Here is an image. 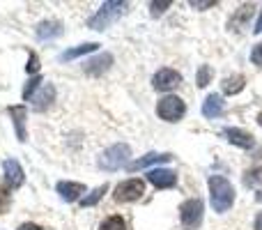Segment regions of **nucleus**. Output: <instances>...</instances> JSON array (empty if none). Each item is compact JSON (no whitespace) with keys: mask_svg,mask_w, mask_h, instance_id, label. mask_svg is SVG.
I'll return each mask as SVG.
<instances>
[{"mask_svg":"<svg viewBox=\"0 0 262 230\" xmlns=\"http://www.w3.org/2000/svg\"><path fill=\"white\" fill-rule=\"evenodd\" d=\"M39 83H41V76L37 74V76H32L30 81L26 83V88H23V101H30L32 99V95H35V90L39 88Z\"/></svg>","mask_w":262,"mask_h":230,"instance_id":"5701e85b","label":"nucleus"},{"mask_svg":"<svg viewBox=\"0 0 262 230\" xmlns=\"http://www.w3.org/2000/svg\"><path fill=\"white\" fill-rule=\"evenodd\" d=\"M58 194L64 203H74V200L81 198V194H85V186L81 182H58Z\"/></svg>","mask_w":262,"mask_h":230,"instance_id":"f8f14e48","label":"nucleus"},{"mask_svg":"<svg viewBox=\"0 0 262 230\" xmlns=\"http://www.w3.org/2000/svg\"><path fill=\"white\" fill-rule=\"evenodd\" d=\"M18 230H41L37 223H23V226H18Z\"/></svg>","mask_w":262,"mask_h":230,"instance_id":"7c9ffc66","label":"nucleus"},{"mask_svg":"<svg viewBox=\"0 0 262 230\" xmlns=\"http://www.w3.org/2000/svg\"><path fill=\"white\" fill-rule=\"evenodd\" d=\"M131 157V148L127 143H118V145H111L108 150H104L99 157V168L104 171H118L122 168L124 163L129 161Z\"/></svg>","mask_w":262,"mask_h":230,"instance_id":"7ed1b4c3","label":"nucleus"},{"mask_svg":"<svg viewBox=\"0 0 262 230\" xmlns=\"http://www.w3.org/2000/svg\"><path fill=\"white\" fill-rule=\"evenodd\" d=\"M258 124H260V127H262V113H260V115H258Z\"/></svg>","mask_w":262,"mask_h":230,"instance_id":"72a5a7b5","label":"nucleus"},{"mask_svg":"<svg viewBox=\"0 0 262 230\" xmlns=\"http://www.w3.org/2000/svg\"><path fill=\"white\" fill-rule=\"evenodd\" d=\"M170 159H172L170 154H157V152H149V154H145V157H140V159H136V161H131V163H129V171H131V173H136V171H140V168L154 166V163H168Z\"/></svg>","mask_w":262,"mask_h":230,"instance_id":"4468645a","label":"nucleus"},{"mask_svg":"<svg viewBox=\"0 0 262 230\" xmlns=\"http://www.w3.org/2000/svg\"><path fill=\"white\" fill-rule=\"evenodd\" d=\"M258 200H260V203H262V191H260V194H258Z\"/></svg>","mask_w":262,"mask_h":230,"instance_id":"f704fd0d","label":"nucleus"},{"mask_svg":"<svg viewBox=\"0 0 262 230\" xmlns=\"http://www.w3.org/2000/svg\"><path fill=\"white\" fill-rule=\"evenodd\" d=\"M111 65H113V55L111 53H104V55H97L95 60H88L85 62V72L90 76H101L104 72H108Z\"/></svg>","mask_w":262,"mask_h":230,"instance_id":"ddd939ff","label":"nucleus"},{"mask_svg":"<svg viewBox=\"0 0 262 230\" xmlns=\"http://www.w3.org/2000/svg\"><path fill=\"white\" fill-rule=\"evenodd\" d=\"M223 136H226L228 143L237 145V148H242V150H251L255 145L253 136L244 129H237V127H226V129H223Z\"/></svg>","mask_w":262,"mask_h":230,"instance_id":"9d476101","label":"nucleus"},{"mask_svg":"<svg viewBox=\"0 0 262 230\" xmlns=\"http://www.w3.org/2000/svg\"><path fill=\"white\" fill-rule=\"evenodd\" d=\"M157 113H159L161 120H166V122H177V120H182V117H184L186 104L180 99V97L168 95V97H163V99H159Z\"/></svg>","mask_w":262,"mask_h":230,"instance_id":"39448f33","label":"nucleus"},{"mask_svg":"<svg viewBox=\"0 0 262 230\" xmlns=\"http://www.w3.org/2000/svg\"><path fill=\"white\" fill-rule=\"evenodd\" d=\"M9 205H12V194H9V189L0 182V214L7 212Z\"/></svg>","mask_w":262,"mask_h":230,"instance_id":"393cba45","label":"nucleus"},{"mask_svg":"<svg viewBox=\"0 0 262 230\" xmlns=\"http://www.w3.org/2000/svg\"><path fill=\"white\" fill-rule=\"evenodd\" d=\"M62 23L60 21H41L39 26H37V37L39 39H55V37L62 35Z\"/></svg>","mask_w":262,"mask_h":230,"instance_id":"dca6fc26","label":"nucleus"},{"mask_svg":"<svg viewBox=\"0 0 262 230\" xmlns=\"http://www.w3.org/2000/svg\"><path fill=\"white\" fill-rule=\"evenodd\" d=\"M223 111H226V104H223L221 95H209L207 99L203 101V115L214 120V117H221Z\"/></svg>","mask_w":262,"mask_h":230,"instance_id":"2eb2a0df","label":"nucleus"},{"mask_svg":"<svg viewBox=\"0 0 262 230\" xmlns=\"http://www.w3.org/2000/svg\"><path fill=\"white\" fill-rule=\"evenodd\" d=\"M203 212H205V207H203V200H200V198L184 200V203H182V207H180L182 226H184L186 230H195L200 223H203Z\"/></svg>","mask_w":262,"mask_h":230,"instance_id":"20e7f679","label":"nucleus"},{"mask_svg":"<svg viewBox=\"0 0 262 230\" xmlns=\"http://www.w3.org/2000/svg\"><path fill=\"white\" fill-rule=\"evenodd\" d=\"M168 7H170V3H168V0H161V3H157V0H154V3H149V9H152V16H161V14L166 12Z\"/></svg>","mask_w":262,"mask_h":230,"instance_id":"bb28decb","label":"nucleus"},{"mask_svg":"<svg viewBox=\"0 0 262 230\" xmlns=\"http://www.w3.org/2000/svg\"><path fill=\"white\" fill-rule=\"evenodd\" d=\"M7 113H9V117H12V122H14V129H16V138L23 143V140L28 138V134H26L28 109H26V106H9Z\"/></svg>","mask_w":262,"mask_h":230,"instance_id":"9b49d317","label":"nucleus"},{"mask_svg":"<svg viewBox=\"0 0 262 230\" xmlns=\"http://www.w3.org/2000/svg\"><path fill=\"white\" fill-rule=\"evenodd\" d=\"M255 230H262V212L258 214V219H255Z\"/></svg>","mask_w":262,"mask_h":230,"instance_id":"473e14b6","label":"nucleus"},{"mask_svg":"<svg viewBox=\"0 0 262 230\" xmlns=\"http://www.w3.org/2000/svg\"><path fill=\"white\" fill-rule=\"evenodd\" d=\"M26 72L32 74V76H37V72H39V58H37V53H30L28 65H26Z\"/></svg>","mask_w":262,"mask_h":230,"instance_id":"cd10ccee","label":"nucleus"},{"mask_svg":"<svg viewBox=\"0 0 262 230\" xmlns=\"http://www.w3.org/2000/svg\"><path fill=\"white\" fill-rule=\"evenodd\" d=\"M3 171H5V180H7V184L12 186V189L23 186L26 175H23V168H21V163H18L16 159H5V161H3Z\"/></svg>","mask_w":262,"mask_h":230,"instance_id":"1a4fd4ad","label":"nucleus"},{"mask_svg":"<svg viewBox=\"0 0 262 230\" xmlns=\"http://www.w3.org/2000/svg\"><path fill=\"white\" fill-rule=\"evenodd\" d=\"M253 14V5H242L239 7V12L232 16V21H230V28H237V26H244L246 23V18Z\"/></svg>","mask_w":262,"mask_h":230,"instance_id":"412c9836","label":"nucleus"},{"mask_svg":"<svg viewBox=\"0 0 262 230\" xmlns=\"http://www.w3.org/2000/svg\"><path fill=\"white\" fill-rule=\"evenodd\" d=\"M108 191V184H101L97 186L95 191H92L90 196H85V198H81V207H92V205H97L101 198H104V194Z\"/></svg>","mask_w":262,"mask_h":230,"instance_id":"aec40b11","label":"nucleus"},{"mask_svg":"<svg viewBox=\"0 0 262 230\" xmlns=\"http://www.w3.org/2000/svg\"><path fill=\"white\" fill-rule=\"evenodd\" d=\"M207 184H209V200H212L214 212H219V214L228 212L232 207V203H235V189H232V184L223 175H212L207 180Z\"/></svg>","mask_w":262,"mask_h":230,"instance_id":"f257e3e1","label":"nucleus"},{"mask_svg":"<svg viewBox=\"0 0 262 230\" xmlns=\"http://www.w3.org/2000/svg\"><path fill=\"white\" fill-rule=\"evenodd\" d=\"M251 62L258 65V67H262V41L258 46H253V51H251Z\"/></svg>","mask_w":262,"mask_h":230,"instance_id":"c85d7f7f","label":"nucleus"},{"mask_svg":"<svg viewBox=\"0 0 262 230\" xmlns=\"http://www.w3.org/2000/svg\"><path fill=\"white\" fill-rule=\"evenodd\" d=\"M209 76H212V69H209V65H203V67L198 69V76H195V83H198V88H205L209 83Z\"/></svg>","mask_w":262,"mask_h":230,"instance_id":"a878e982","label":"nucleus"},{"mask_svg":"<svg viewBox=\"0 0 262 230\" xmlns=\"http://www.w3.org/2000/svg\"><path fill=\"white\" fill-rule=\"evenodd\" d=\"M180 81H182V76L175 72V69H170V67H163V69H159V72L154 74V78H152V86H154V90L168 92V90H172V88H177V86H180Z\"/></svg>","mask_w":262,"mask_h":230,"instance_id":"0eeeda50","label":"nucleus"},{"mask_svg":"<svg viewBox=\"0 0 262 230\" xmlns=\"http://www.w3.org/2000/svg\"><path fill=\"white\" fill-rule=\"evenodd\" d=\"M189 5L193 9H207V7H214L216 3H214V0H191Z\"/></svg>","mask_w":262,"mask_h":230,"instance_id":"c756f323","label":"nucleus"},{"mask_svg":"<svg viewBox=\"0 0 262 230\" xmlns=\"http://www.w3.org/2000/svg\"><path fill=\"white\" fill-rule=\"evenodd\" d=\"M99 230H127V223H124L122 217L113 214V217H108V219H104V221H101Z\"/></svg>","mask_w":262,"mask_h":230,"instance_id":"4be33fe9","label":"nucleus"},{"mask_svg":"<svg viewBox=\"0 0 262 230\" xmlns=\"http://www.w3.org/2000/svg\"><path fill=\"white\" fill-rule=\"evenodd\" d=\"M244 184L246 186H260L262 184V166L246 173V175H244Z\"/></svg>","mask_w":262,"mask_h":230,"instance_id":"b1692460","label":"nucleus"},{"mask_svg":"<svg viewBox=\"0 0 262 230\" xmlns=\"http://www.w3.org/2000/svg\"><path fill=\"white\" fill-rule=\"evenodd\" d=\"M97 49H99L97 41H88V44H81V46H76V49H69V51H64V53H60V62L76 60V58H81V55H88V53H92V51H97Z\"/></svg>","mask_w":262,"mask_h":230,"instance_id":"a211bd4d","label":"nucleus"},{"mask_svg":"<svg viewBox=\"0 0 262 230\" xmlns=\"http://www.w3.org/2000/svg\"><path fill=\"white\" fill-rule=\"evenodd\" d=\"M253 32H262V12H260V18H258V23H255Z\"/></svg>","mask_w":262,"mask_h":230,"instance_id":"2f4dec72","label":"nucleus"},{"mask_svg":"<svg viewBox=\"0 0 262 230\" xmlns=\"http://www.w3.org/2000/svg\"><path fill=\"white\" fill-rule=\"evenodd\" d=\"M244 88H246V78L242 76V74L228 76L226 81H223V92H226V95H239Z\"/></svg>","mask_w":262,"mask_h":230,"instance_id":"6ab92c4d","label":"nucleus"},{"mask_svg":"<svg viewBox=\"0 0 262 230\" xmlns=\"http://www.w3.org/2000/svg\"><path fill=\"white\" fill-rule=\"evenodd\" d=\"M145 194V182L143 180H124L115 186V203H134V200H140Z\"/></svg>","mask_w":262,"mask_h":230,"instance_id":"423d86ee","label":"nucleus"},{"mask_svg":"<svg viewBox=\"0 0 262 230\" xmlns=\"http://www.w3.org/2000/svg\"><path fill=\"white\" fill-rule=\"evenodd\" d=\"M127 7H129L127 3H120V0H108V3L101 5L99 12H97L95 16H90L88 28H92V30H106L111 23H115L124 12H127Z\"/></svg>","mask_w":262,"mask_h":230,"instance_id":"f03ea898","label":"nucleus"},{"mask_svg":"<svg viewBox=\"0 0 262 230\" xmlns=\"http://www.w3.org/2000/svg\"><path fill=\"white\" fill-rule=\"evenodd\" d=\"M147 180L157 189H172L177 184V173L170 171V168H154V171L147 173Z\"/></svg>","mask_w":262,"mask_h":230,"instance_id":"6e6552de","label":"nucleus"},{"mask_svg":"<svg viewBox=\"0 0 262 230\" xmlns=\"http://www.w3.org/2000/svg\"><path fill=\"white\" fill-rule=\"evenodd\" d=\"M53 99H55V88L49 83V86L41 88L39 95L32 97V101H35V104H32V109H35V111H46L51 104H53Z\"/></svg>","mask_w":262,"mask_h":230,"instance_id":"f3484780","label":"nucleus"}]
</instances>
